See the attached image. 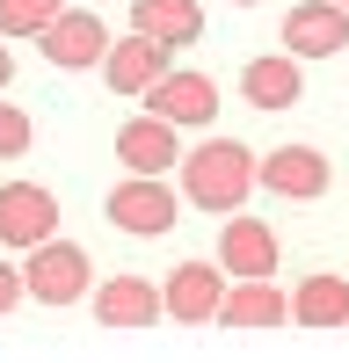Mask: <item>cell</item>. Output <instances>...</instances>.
<instances>
[{
  "label": "cell",
  "instance_id": "cell-1",
  "mask_svg": "<svg viewBox=\"0 0 349 363\" xmlns=\"http://www.w3.org/2000/svg\"><path fill=\"white\" fill-rule=\"evenodd\" d=\"M174 167H182V203L218 211V218H233V211L248 203V189H255V153L240 138H204L196 153H182Z\"/></svg>",
  "mask_w": 349,
  "mask_h": 363
},
{
  "label": "cell",
  "instance_id": "cell-9",
  "mask_svg": "<svg viewBox=\"0 0 349 363\" xmlns=\"http://www.w3.org/2000/svg\"><path fill=\"white\" fill-rule=\"evenodd\" d=\"M211 320H218V327H240V335H270V327L291 320V298H284L270 277H233Z\"/></svg>",
  "mask_w": 349,
  "mask_h": 363
},
{
  "label": "cell",
  "instance_id": "cell-22",
  "mask_svg": "<svg viewBox=\"0 0 349 363\" xmlns=\"http://www.w3.org/2000/svg\"><path fill=\"white\" fill-rule=\"evenodd\" d=\"M233 8H255V0H233Z\"/></svg>",
  "mask_w": 349,
  "mask_h": 363
},
{
  "label": "cell",
  "instance_id": "cell-20",
  "mask_svg": "<svg viewBox=\"0 0 349 363\" xmlns=\"http://www.w3.org/2000/svg\"><path fill=\"white\" fill-rule=\"evenodd\" d=\"M22 298H29V291H22V262H0V320H8Z\"/></svg>",
  "mask_w": 349,
  "mask_h": 363
},
{
  "label": "cell",
  "instance_id": "cell-15",
  "mask_svg": "<svg viewBox=\"0 0 349 363\" xmlns=\"http://www.w3.org/2000/svg\"><path fill=\"white\" fill-rule=\"evenodd\" d=\"M95 320L138 335V327H153V320H167V313H160V291L145 284V277H109V284H95Z\"/></svg>",
  "mask_w": 349,
  "mask_h": 363
},
{
  "label": "cell",
  "instance_id": "cell-7",
  "mask_svg": "<svg viewBox=\"0 0 349 363\" xmlns=\"http://www.w3.org/2000/svg\"><path fill=\"white\" fill-rule=\"evenodd\" d=\"M58 233V196L44 182H0V247H37Z\"/></svg>",
  "mask_w": 349,
  "mask_h": 363
},
{
  "label": "cell",
  "instance_id": "cell-21",
  "mask_svg": "<svg viewBox=\"0 0 349 363\" xmlns=\"http://www.w3.org/2000/svg\"><path fill=\"white\" fill-rule=\"evenodd\" d=\"M8 80H15V51L0 44V95H8Z\"/></svg>",
  "mask_w": 349,
  "mask_h": 363
},
{
  "label": "cell",
  "instance_id": "cell-23",
  "mask_svg": "<svg viewBox=\"0 0 349 363\" xmlns=\"http://www.w3.org/2000/svg\"><path fill=\"white\" fill-rule=\"evenodd\" d=\"M335 8H349V0H335Z\"/></svg>",
  "mask_w": 349,
  "mask_h": 363
},
{
  "label": "cell",
  "instance_id": "cell-2",
  "mask_svg": "<svg viewBox=\"0 0 349 363\" xmlns=\"http://www.w3.org/2000/svg\"><path fill=\"white\" fill-rule=\"evenodd\" d=\"M22 291L37 298V306H80L87 291H95V269H87V247H73V240H37V247L22 255Z\"/></svg>",
  "mask_w": 349,
  "mask_h": 363
},
{
  "label": "cell",
  "instance_id": "cell-18",
  "mask_svg": "<svg viewBox=\"0 0 349 363\" xmlns=\"http://www.w3.org/2000/svg\"><path fill=\"white\" fill-rule=\"evenodd\" d=\"M66 0H0V37H37Z\"/></svg>",
  "mask_w": 349,
  "mask_h": 363
},
{
  "label": "cell",
  "instance_id": "cell-10",
  "mask_svg": "<svg viewBox=\"0 0 349 363\" xmlns=\"http://www.w3.org/2000/svg\"><path fill=\"white\" fill-rule=\"evenodd\" d=\"M167 66H174V51L153 44V37H138V29H131V37H109V51H102V80L116 87V95H131V102H138Z\"/></svg>",
  "mask_w": 349,
  "mask_h": 363
},
{
  "label": "cell",
  "instance_id": "cell-6",
  "mask_svg": "<svg viewBox=\"0 0 349 363\" xmlns=\"http://www.w3.org/2000/svg\"><path fill=\"white\" fill-rule=\"evenodd\" d=\"M255 182H262L270 196L313 203V196H328L335 167H328V153H320V145H277V153H262V160H255Z\"/></svg>",
  "mask_w": 349,
  "mask_h": 363
},
{
  "label": "cell",
  "instance_id": "cell-16",
  "mask_svg": "<svg viewBox=\"0 0 349 363\" xmlns=\"http://www.w3.org/2000/svg\"><path fill=\"white\" fill-rule=\"evenodd\" d=\"M131 29L174 51V44L204 37V8H196V0H131Z\"/></svg>",
  "mask_w": 349,
  "mask_h": 363
},
{
  "label": "cell",
  "instance_id": "cell-13",
  "mask_svg": "<svg viewBox=\"0 0 349 363\" xmlns=\"http://www.w3.org/2000/svg\"><path fill=\"white\" fill-rule=\"evenodd\" d=\"M240 102L248 109H291V102H306V58H291V51L248 58V66H240Z\"/></svg>",
  "mask_w": 349,
  "mask_h": 363
},
{
  "label": "cell",
  "instance_id": "cell-3",
  "mask_svg": "<svg viewBox=\"0 0 349 363\" xmlns=\"http://www.w3.org/2000/svg\"><path fill=\"white\" fill-rule=\"evenodd\" d=\"M138 102L153 109L160 124H174V131H204V124L218 116V80H211V73H189V66H167Z\"/></svg>",
  "mask_w": 349,
  "mask_h": 363
},
{
  "label": "cell",
  "instance_id": "cell-14",
  "mask_svg": "<svg viewBox=\"0 0 349 363\" xmlns=\"http://www.w3.org/2000/svg\"><path fill=\"white\" fill-rule=\"evenodd\" d=\"M116 160H124L131 174H167L174 160H182V138H174V124H160L153 109L131 116V124H116Z\"/></svg>",
  "mask_w": 349,
  "mask_h": 363
},
{
  "label": "cell",
  "instance_id": "cell-12",
  "mask_svg": "<svg viewBox=\"0 0 349 363\" xmlns=\"http://www.w3.org/2000/svg\"><path fill=\"white\" fill-rule=\"evenodd\" d=\"M277 233L270 225H262V218H240V211H233V218L218 225V269H226V277H277Z\"/></svg>",
  "mask_w": 349,
  "mask_h": 363
},
{
  "label": "cell",
  "instance_id": "cell-17",
  "mask_svg": "<svg viewBox=\"0 0 349 363\" xmlns=\"http://www.w3.org/2000/svg\"><path fill=\"white\" fill-rule=\"evenodd\" d=\"M291 320L313 327V335H328V327H349V277H306L299 291H291Z\"/></svg>",
  "mask_w": 349,
  "mask_h": 363
},
{
  "label": "cell",
  "instance_id": "cell-11",
  "mask_svg": "<svg viewBox=\"0 0 349 363\" xmlns=\"http://www.w3.org/2000/svg\"><path fill=\"white\" fill-rule=\"evenodd\" d=\"M342 44H349V8H335V0H299L284 15V51L291 58H335Z\"/></svg>",
  "mask_w": 349,
  "mask_h": 363
},
{
  "label": "cell",
  "instance_id": "cell-19",
  "mask_svg": "<svg viewBox=\"0 0 349 363\" xmlns=\"http://www.w3.org/2000/svg\"><path fill=\"white\" fill-rule=\"evenodd\" d=\"M29 138H37V131H29V116H22L15 102H0V160H22Z\"/></svg>",
  "mask_w": 349,
  "mask_h": 363
},
{
  "label": "cell",
  "instance_id": "cell-4",
  "mask_svg": "<svg viewBox=\"0 0 349 363\" xmlns=\"http://www.w3.org/2000/svg\"><path fill=\"white\" fill-rule=\"evenodd\" d=\"M37 51H44V66H58V73H87V66H102L109 29H102L95 8H58V15L37 29Z\"/></svg>",
  "mask_w": 349,
  "mask_h": 363
},
{
  "label": "cell",
  "instance_id": "cell-5",
  "mask_svg": "<svg viewBox=\"0 0 349 363\" xmlns=\"http://www.w3.org/2000/svg\"><path fill=\"white\" fill-rule=\"evenodd\" d=\"M109 225L116 233H131V240H160L167 225H174V189L160 174H131V182H116L109 189Z\"/></svg>",
  "mask_w": 349,
  "mask_h": 363
},
{
  "label": "cell",
  "instance_id": "cell-8",
  "mask_svg": "<svg viewBox=\"0 0 349 363\" xmlns=\"http://www.w3.org/2000/svg\"><path fill=\"white\" fill-rule=\"evenodd\" d=\"M218 298H226V269L218 262H174V277L160 291V313L174 327H204V320L218 313Z\"/></svg>",
  "mask_w": 349,
  "mask_h": 363
}]
</instances>
